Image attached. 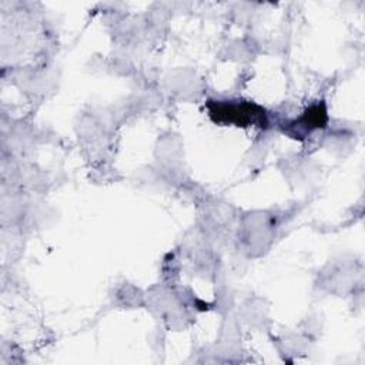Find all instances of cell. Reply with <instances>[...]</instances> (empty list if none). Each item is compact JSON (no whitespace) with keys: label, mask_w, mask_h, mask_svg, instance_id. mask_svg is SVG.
Wrapping results in <instances>:
<instances>
[{"label":"cell","mask_w":365,"mask_h":365,"mask_svg":"<svg viewBox=\"0 0 365 365\" xmlns=\"http://www.w3.org/2000/svg\"><path fill=\"white\" fill-rule=\"evenodd\" d=\"M327 121H328L327 108L321 103V104H315V106H311L309 108H307L304 111V114L291 124V127L298 125V128H302L304 131H312L315 128L325 127Z\"/></svg>","instance_id":"7a4b0ae2"},{"label":"cell","mask_w":365,"mask_h":365,"mask_svg":"<svg viewBox=\"0 0 365 365\" xmlns=\"http://www.w3.org/2000/svg\"><path fill=\"white\" fill-rule=\"evenodd\" d=\"M207 110L214 123L237 127H265V110L252 101H207Z\"/></svg>","instance_id":"6da1fadb"}]
</instances>
